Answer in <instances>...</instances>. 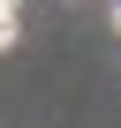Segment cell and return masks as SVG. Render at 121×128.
<instances>
[{
  "instance_id": "7a4b0ae2",
  "label": "cell",
  "mask_w": 121,
  "mask_h": 128,
  "mask_svg": "<svg viewBox=\"0 0 121 128\" xmlns=\"http://www.w3.org/2000/svg\"><path fill=\"white\" fill-rule=\"evenodd\" d=\"M113 23H121V8H113Z\"/></svg>"
},
{
  "instance_id": "6da1fadb",
  "label": "cell",
  "mask_w": 121,
  "mask_h": 128,
  "mask_svg": "<svg viewBox=\"0 0 121 128\" xmlns=\"http://www.w3.org/2000/svg\"><path fill=\"white\" fill-rule=\"evenodd\" d=\"M15 38H23V8H15V0H0V53H8Z\"/></svg>"
}]
</instances>
